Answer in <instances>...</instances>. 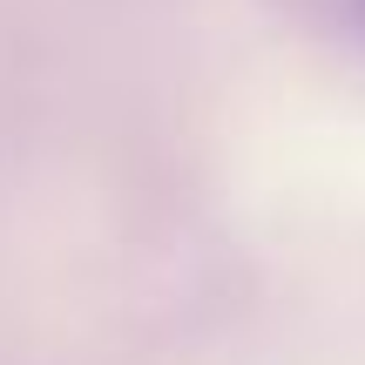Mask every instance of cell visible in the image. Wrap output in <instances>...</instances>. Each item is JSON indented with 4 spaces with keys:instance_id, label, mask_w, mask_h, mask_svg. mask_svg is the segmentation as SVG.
<instances>
[{
    "instance_id": "obj_1",
    "label": "cell",
    "mask_w": 365,
    "mask_h": 365,
    "mask_svg": "<svg viewBox=\"0 0 365 365\" xmlns=\"http://www.w3.org/2000/svg\"><path fill=\"white\" fill-rule=\"evenodd\" d=\"M352 7H359V14H365V0H352Z\"/></svg>"
}]
</instances>
